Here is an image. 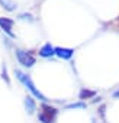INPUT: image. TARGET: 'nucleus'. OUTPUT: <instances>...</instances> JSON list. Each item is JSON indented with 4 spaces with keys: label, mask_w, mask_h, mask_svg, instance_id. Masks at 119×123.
<instances>
[{
    "label": "nucleus",
    "mask_w": 119,
    "mask_h": 123,
    "mask_svg": "<svg viewBox=\"0 0 119 123\" xmlns=\"http://www.w3.org/2000/svg\"><path fill=\"white\" fill-rule=\"evenodd\" d=\"M96 93L94 91H89V90H81V93H80V98H86V97H92V96H94Z\"/></svg>",
    "instance_id": "6e6552de"
},
{
    "label": "nucleus",
    "mask_w": 119,
    "mask_h": 123,
    "mask_svg": "<svg viewBox=\"0 0 119 123\" xmlns=\"http://www.w3.org/2000/svg\"><path fill=\"white\" fill-rule=\"evenodd\" d=\"M0 26H2V29H5L10 36H13L12 33V26H13V20L12 19H7V18H0Z\"/></svg>",
    "instance_id": "20e7f679"
},
{
    "label": "nucleus",
    "mask_w": 119,
    "mask_h": 123,
    "mask_svg": "<svg viewBox=\"0 0 119 123\" xmlns=\"http://www.w3.org/2000/svg\"><path fill=\"white\" fill-rule=\"evenodd\" d=\"M55 54L63 58V59H68L73 56V49H68V48H55Z\"/></svg>",
    "instance_id": "39448f33"
},
{
    "label": "nucleus",
    "mask_w": 119,
    "mask_h": 123,
    "mask_svg": "<svg viewBox=\"0 0 119 123\" xmlns=\"http://www.w3.org/2000/svg\"><path fill=\"white\" fill-rule=\"evenodd\" d=\"M39 54H41L42 56H51L52 54H55V49L51 46V43H46V45H44V46L41 48Z\"/></svg>",
    "instance_id": "423d86ee"
},
{
    "label": "nucleus",
    "mask_w": 119,
    "mask_h": 123,
    "mask_svg": "<svg viewBox=\"0 0 119 123\" xmlns=\"http://www.w3.org/2000/svg\"><path fill=\"white\" fill-rule=\"evenodd\" d=\"M55 114H57V109L49 106H42V113L39 114V120L42 123H52Z\"/></svg>",
    "instance_id": "7ed1b4c3"
},
{
    "label": "nucleus",
    "mask_w": 119,
    "mask_h": 123,
    "mask_svg": "<svg viewBox=\"0 0 119 123\" xmlns=\"http://www.w3.org/2000/svg\"><path fill=\"white\" fill-rule=\"evenodd\" d=\"M3 78H5V80H6V83H7V84H9V83H10V80H9V78H7V74H6V67H3Z\"/></svg>",
    "instance_id": "9d476101"
},
{
    "label": "nucleus",
    "mask_w": 119,
    "mask_h": 123,
    "mask_svg": "<svg viewBox=\"0 0 119 123\" xmlns=\"http://www.w3.org/2000/svg\"><path fill=\"white\" fill-rule=\"evenodd\" d=\"M0 3H2L7 10H13V9H15V5H13V3H7L6 0H0Z\"/></svg>",
    "instance_id": "1a4fd4ad"
},
{
    "label": "nucleus",
    "mask_w": 119,
    "mask_h": 123,
    "mask_svg": "<svg viewBox=\"0 0 119 123\" xmlns=\"http://www.w3.org/2000/svg\"><path fill=\"white\" fill-rule=\"evenodd\" d=\"M15 74H16V77H18V78L25 84V86H26V88H29V90L32 91V94H33L35 97H38L39 100H46V98H45V96H44V94H41V93H39V90H36V88H35V86H33L32 80H31L26 74H23V73H22V71H19V70H16V71H15Z\"/></svg>",
    "instance_id": "f257e3e1"
},
{
    "label": "nucleus",
    "mask_w": 119,
    "mask_h": 123,
    "mask_svg": "<svg viewBox=\"0 0 119 123\" xmlns=\"http://www.w3.org/2000/svg\"><path fill=\"white\" fill-rule=\"evenodd\" d=\"M25 107H26V111L29 113V114H32L33 111H35V103H33V100H32V97H26L25 98Z\"/></svg>",
    "instance_id": "0eeeda50"
},
{
    "label": "nucleus",
    "mask_w": 119,
    "mask_h": 123,
    "mask_svg": "<svg viewBox=\"0 0 119 123\" xmlns=\"http://www.w3.org/2000/svg\"><path fill=\"white\" fill-rule=\"evenodd\" d=\"M16 56H18V61L23 65V67H32L35 64V56L26 51H22V49H16Z\"/></svg>",
    "instance_id": "f03ea898"
}]
</instances>
